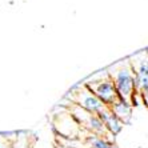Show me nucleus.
<instances>
[{
	"label": "nucleus",
	"instance_id": "f257e3e1",
	"mask_svg": "<svg viewBox=\"0 0 148 148\" xmlns=\"http://www.w3.org/2000/svg\"><path fill=\"white\" fill-rule=\"evenodd\" d=\"M108 73L111 79L114 80L119 99L131 103L132 96L136 92V87H135V72L130 59H124L115 63L114 66L108 68Z\"/></svg>",
	"mask_w": 148,
	"mask_h": 148
},
{
	"label": "nucleus",
	"instance_id": "f03ea898",
	"mask_svg": "<svg viewBox=\"0 0 148 148\" xmlns=\"http://www.w3.org/2000/svg\"><path fill=\"white\" fill-rule=\"evenodd\" d=\"M84 86L90 91H92L108 107L112 106L119 99L116 87H115L114 80L111 79L110 73H108V69L101 71V72H97L93 76H91L90 79L86 80Z\"/></svg>",
	"mask_w": 148,
	"mask_h": 148
},
{
	"label": "nucleus",
	"instance_id": "7ed1b4c3",
	"mask_svg": "<svg viewBox=\"0 0 148 148\" xmlns=\"http://www.w3.org/2000/svg\"><path fill=\"white\" fill-rule=\"evenodd\" d=\"M68 99L71 100L72 104H76V106H79V107L84 108L86 111H88L91 114H95V115H99L104 108L108 107V106H106L92 91L88 90L84 84L73 88V90L69 92Z\"/></svg>",
	"mask_w": 148,
	"mask_h": 148
},
{
	"label": "nucleus",
	"instance_id": "20e7f679",
	"mask_svg": "<svg viewBox=\"0 0 148 148\" xmlns=\"http://www.w3.org/2000/svg\"><path fill=\"white\" fill-rule=\"evenodd\" d=\"M128 59L135 72L136 92L148 90V49L136 52Z\"/></svg>",
	"mask_w": 148,
	"mask_h": 148
},
{
	"label": "nucleus",
	"instance_id": "39448f33",
	"mask_svg": "<svg viewBox=\"0 0 148 148\" xmlns=\"http://www.w3.org/2000/svg\"><path fill=\"white\" fill-rule=\"evenodd\" d=\"M97 116L101 119V121L104 123L106 128H107L108 132H110L112 136H116V135H119L121 132L124 124L121 123L120 119L111 111L110 107H106L99 115H97Z\"/></svg>",
	"mask_w": 148,
	"mask_h": 148
},
{
	"label": "nucleus",
	"instance_id": "423d86ee",
	"mask_svg": "<svg viewBox=\"0 0 148 148\" xmlns=\"http://www.w3.org/2000/svg\"><path fill=\"white\" fill-rule=\"evenodd\" d=\"M111 111L116 115L120 121L123 124H127L131 121V117H132V104L128 103V101H124L121 99H117L112 106H110Z\"/></svg>",
	"mask_w": 148,
	"mask_h": 148
},
{
	"label": "nucleus",
	"instance_id": "0eeeda50",
	"mask_svg": "<svg viewBox=\"0 0 148 148\" xmlns=\"http://www.w3.org/2000/svg\"><path fill=\"white\" fill-rule=\"evenodd\" d=\"M86 144L90 148H114L115 145L111 143L108 139L100 138L96 135H87L86 136Z\"/></svg>",
	"mask_w": 148,
	"mask_h": 148
},
{
	"label": "nucleus",
	"instance_id": "6e6552de",
	"mask_svg": "<svg viewBox=\"0 0 148 148\" xmlns=\"http://www.w3.org/2000/svg\"><path fill=\"white\" fill-rule=\"evenodd\" d=\"M12 148H28V139L27 136H17L12 143Z\"/></svg>",
	"mask_w": 148,
	"mask_h": 148
},
{
	"label": "nucleus",
	"instance_id": "1a4fd4ad",
	"mask_svg": "<svg viewBox=\"0 0 148 148\" xmlns=\"http://www.w3.org/2000/svg\"><path fill=\"white\" fill-rule=\"evenodd\" d=\"M139 93H140V96H141V101H143V104L148 108V90L141 91V92H139Z\"/></svg>",
	"mask_w": 148,
	"mask_h": 148
}]
</instances>
